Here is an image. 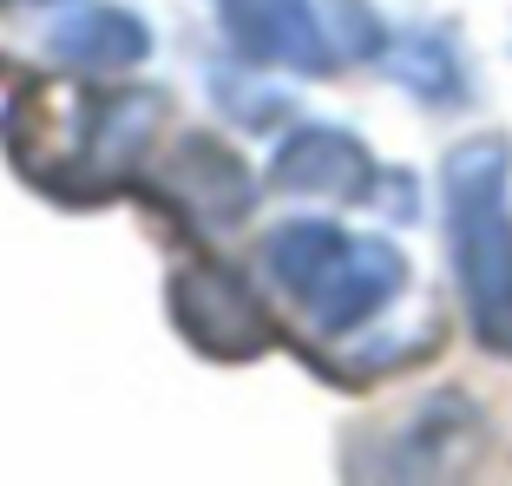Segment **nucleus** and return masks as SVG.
<instances>
[{
    "mask_svg": "<svg viewBox=\"0 0 512 486\" xmlns=\"http://www.w3.org/2000/svg\"><path fill=\"white\" fill-rule=\"evenodd\" d=\"M171 198H178V211H191L197 224H237L243 211H250V178H243V165L224 152V145H184L178 165H171Z\"/></svg>",
    "mask_w": 512,
    "mask_h": 486,
    "instance_id": "0eeeda50",
    "label": "nucleus"
},
{
    "mask_svg": "<svg viewBox=\"0 0 512 486\" xmlns=\"http://www.w3.org/2000/svg\"><path fill=\"white\" fill-rule=\"evenodd\" d=\"M165 125L158 92H79L40 86L7 119L20 165L53 191H106L145 158L151 132Z\"/></svg>",
    "mask_w": 512,
    "mask_h": 486,
    "instance_id": "f257e3e1",
    "label": "nucleus"
},
{
    "mask_svg": "<svg viewBox=\"0 0 512 486\" xmlns=\"http://www.w3.org/2000/svg\"><path fill=\"white\" fill-rule=\"evenodd\" d=\"M276 184L283 191H309V198H362L368 184H375V165L342 132H302L276 158Z\"/></svg>",
    "mask_w": 512,
    "mask_h": 486,
    "instance_id": "423d86ee",
    "label": "nucleus"
},
{
    "mask_svg": "<svg viewBox=\"0 0 512 486\" xmlns=\"http://www.w3.org/2000/svg\"><path fill=\"white\" fill-rule=\"evenodd\" d=\"M178 322L191 342H204L211 355H256L270 342V316L250 303V289L224 270V263H191L171 289Z\"/></svg>",
    "mask_w": 512,
    "mask_h": 486,
    "instance_id": "39448f33",
    "label": "nucleus"
},
{
    "mask_svg": "<svg viewBox=\"0 0 512 486\" xmlns=\"http://www.w3.org/2000/svg\"><path fill=\"white\" fill-rule=\"evenodd\" d=\"M0 7H14V0H0ZM20 7H27V0H20Z\"/></svg>",
    "mask_w": 512,
    "mask_h": 486,
    "instance_id": "1a4fd4ad",
    "label": "nucleus"
},
{
    "mask_svg": "<svg viewBox=\"0 0 512 486\" xmlns=\"http://www.w3.org/2000/svg\"><path fill=\"white\" fill-rule=\"evenodd\" d=\"M506 145L473 138L447 158V191H453V257L467 283L473 329L512 349V224H506Z\"/></svg>",
    "mask_w": 512,
    "mask_h": 486,
    "instance_id": "7ed1b4c3",
    "label": "nucleus"
},
{
    "mask_svg": "<svg viewBox=\"0 0 512 486\" xmlns=\"http://www.w3.org/2000/svg\"><path fill=\"white\" fill-rule=\"evenodd\" d=\"M263 270L302 309V322L322 329V335H342L355 322L381 316L407 283V263L394 257L388 243L342 237L335 224H316V217L276 230L263 243Z\"/></svg>",
    "mask_w": 512,
    "mask_h": 486,
    "instance_id": "f03ea898",
    "label": "nucleus"
},
{
    "mask_svg": "<svg viewBox=\"0 0 512 486\" xmlns=\"http://www.w3.org/2000/svg\"><path fill=\"white\" fill-rule=\"evenodd\" d=\"M224 33L243 60L263 66H296V73H322L335 60V33L316 20L309 0H217Z\"/></svg>",
    "mask_w": 512,
    "mask_h": 486,
    "instance_id": "20e7f679",
    "label": "nucleus"
},
{
    "mask_svg": "<svg viewBox=\"0 0 512 486\" xmlns=\"http://www.w3.org/2000/svg\"><path fill=\"white\" fill-rule=\"evenodd\" d=\"M53 53L73 66H132L145 60V27H138L132 14H119V7H79L73 20H60L53 27Z\"/></svg>",
    "mask_w": 512,
    "mask_h": 486,
    "instance_id": "6e6552de",
    "label": "nucleus"
}]
</instances>
